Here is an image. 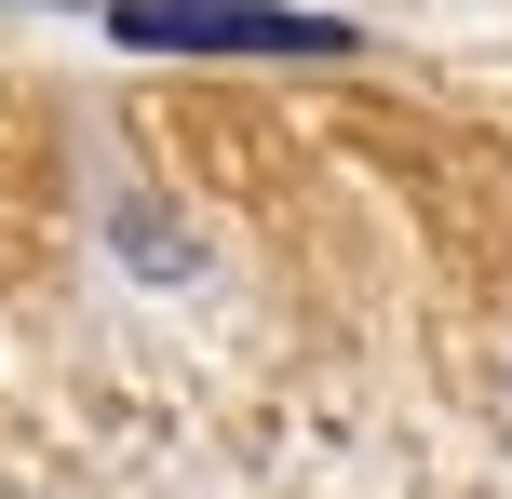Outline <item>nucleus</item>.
Returning <instances> with one entry per match:
<instances>
[{
  "label": "nucleus",
  "instance_id": "obj_1",
  "mask_svg": "<svg viewBox=\"0 0 512 499\" xmlns=\"http://www.w3.org/2000/svg\"><path fill=\"white\" fill-rule=\"evenodd\" d=\"M108 27L149 54H351L337 14H283V0H122Z\"/></svg>",
  "mask_w": 512,
  "mask_h": 499
}]
</instances>
